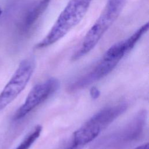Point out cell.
<instances>
[{
	"label": "cell",
	"instance_id": "ba28073f",
	"mask_svg": "<svg viewBox=\"0 0 149 149\" xmlns=\"http://www.w3.org/2000/svg\"><path fill=\"white\" fill-rule=\"evenodd\" d=\"M52 0H39L27 10L20 23V30L27 33L46 10Z\"/></svg>",
	"mask_w": 149,
	"mask_h": 149
},
{
	"label": "cell",
	"instance_id": "9c48e42d",
	"mask_svg": "<svg viewBox=\"0 0 149 149\" xmlns=\"http://www.w3.org/2000/svg\"><path fill=\"white\" fill-rule=\"evenodd\" d=\"M42 130V127L40 125L36 126L25 137L23 141L17 147L16 149H29L30 146L39 137Z\"/></svg>",
	"mask_w": 149,
	"mask_h": 149
},
{
	"label": "cell",
	"instance_id": "7c38bea8",
	"mask_svg": "<svg viewBox=\"0 0 149 149\" xmlns=\"http://www.w3.org/2000/svg\"><path fill=\"white\" fill-rule=\"evenodd\" d=\"M1 14H2V10H1V8H0V16H1Z\"/></svg>",
	"mask_w": 149,
	"mask_h": 149
},
{
	"label": "cell",
	"instance_id": "52a82bcc",
	"mask_svg": "<svg viewBox=\"0 0 149 149\" xmlns=\"http://www.w3.org/2000/svg\"><path fill=\"white\" fill-rule=\"evenodd\" d=\"M118 63L102 59L91 69L71 82L68 90L74 92L85 88L101 80L108 74L116 67Z\"/></svg>",
	"mask_w": 149,
	"mask_h": 149
},
{
	"label": "cell",
	"instance_id": "8fae6325",
	"mask_svg": "<svg viewBox=\"0 0 149 149\" xmlns=\"http://www.w3.org/2000/svg\"><path fill=\"white\" fill-rule=\"evenodd\" d=\"M148 148H149L148 143H147L146 144H143L141 146H139L134 149H148Z\"/></svg>",
	"mask_w": 149,
	"mask_h": 149
},
{
	"label": "cell",
	"instance_id": "3957f363",
	"mask_svg": "<svg viewBox=\"0 0 149 149\" xmlns=\"http://www.w3.org/2000/svg\"><path fill=\"white\" fill-rule=\"evenodd\" d=\"M93 0H69L48 34L36 44L37 49L58 41L82 20Z\"/></svg>",
	"mask_w": 149,
	"mask_h": 149
},
{
	"label": "cell",
	"instance_id": "6da1fadb",
	"mask_svg": "<svg viewBox=\"0 0 149 149\" xmlns=\"http://www.w3.org/2000/svg\"><path fill=\"white\" fill-rule=\"evenodd\" d=\"M127 108V104L120 103L100 110L72 134L63 149H80L91 142L102 130L124 113Z\"/></svg>",
	"mask_w": 149,
	"mask_h": 149
},
{
	"label": "cell",
	"instance_id": "30bf717a",
	"mask_svg": "<svg viewBox=\"0 0 149 149\" xmlns=\"http://www.w3.org/2000/svg\"><path fill=\"white\" fill-rule=\"evenodd\" d=\"M90 95L93 99H95L98 98L100 94V91L96 87H92L90 90Z\"/></svg>",
	"mask_w": 149,
	"mask_h": 149
},
{
	"label": "cell",
	"instance_id": "7a4b0ae2",
	"mask_svg": "<svg viewBox=\"0 0 149 149\" xmlns=\"http://www.w3.org/2000/svg\"><path fill=\"white\" fill-rule=\"evenodd\" d=\"M127 0H108L101 13L87 32L80 47L72 56L77 60L89 53L118 19Z\"/></svg>",
	"mask_w": 149,
	"mask_h": 149
},
{
	"label": "cell",
	"instance_id": "5b68a950",
	"mask_svg": "<svg viewBox=\"0 0 149 149\" xmlns=\"http://www.w3.org/2000/svg\"><path fill=\"white\" fill-rule=\"evenodd\" d=\"M59 81L54 77L35 85L28 94L24 103L14 113L13 120H20L26 116L54 94L59 88Z\"/></svg>",
	"mask_w": 149,
	"mask_h": 149
},
{
	"label": "cell",
	"instance_id": "277c9868",
	"mask_svg": "<svg viewBox=\"0 0 149 149\" xmlns=\"http://www.w3.org/2000/svg\"><path fill=\"white\" fill-rule=\"evenodd\" d=\"M36 67L33 58L23 59L0 93V111L12 102L24 89Z\"/></svg>",
	"mask_w": 149,
	"mask_h": 149
},
{
	"label": "cell",
	"instance_id": "8992f818",
	"mask_svg": "<svg viewBox=\"0 0 149 149\" xmlns=\"http://www.w3.org/2000/svg\"><path fill=\"white\" fill-rule=\"evenodd\" d=\"M146 119V111H141L122 128L105 139L103 144L107 145L108 147H116L134 141L143 133Z\"/></svg>",
	"mask_w": 149,
	"mask_h": 149
}]
</instances>
